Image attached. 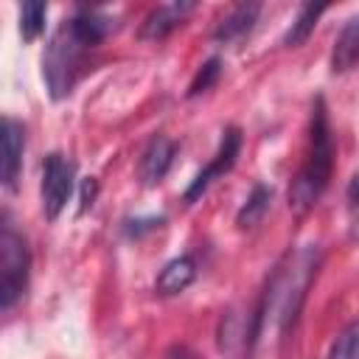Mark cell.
<instances>
[{
  "label": "cell",
  "mask_w": 359,
  "mask_h": 359,
  "mask_svg": "<svg viewBox=\"0 0 359 359\" xmlns=\"http://www.w3.org/2000/svg\"><path fill=\"white\" fill-rule=\"evenodd\" d=\"M28 272H31L28 244L14 230L8 216H3V227H0V309L3 311H8L25 294Z\"/></svg>",
  "instance_id": "cell-4"
},
{
  "label": "cell",
  "mask_w": 359,
  "mask_h": 359,
  "mask_svg": "<svg viewBox=\"0 0 359 359\" xmlns=\"http://www.w3.org/2000/svg\"><path fill=\"white\" fill-rule=\"evenodd\" d=\"M76 188V165L70 157L62 151H50L42 163V182H39V196H42V213L45 219H56L65 205L70 202Z\"/></svg>",
  "instance_id": "cell-5"
},
{
  "label": "cell",
  "mask_w": 359,
  "mask_h": 359,
  "mask_svg": "<svg viewBox=\"0 0 359 359\" xmlns=\"http://www.w3.org/2000/svg\"><path fill=\"white\" fill-rule=\"evenodd\" d=\"M219 76H222V59L219 56H210L208 62H202V67L196 70V76H194V81L188 84V98H196V95H202V93H208L216 81H219Z\"/></svg>",
  "instance_id": "cell-18"
},
{
  "label": "cell",
  "mask_w": 359,
  "mask_h": 359,
  "mask_svg": "<svg viewBox=\"0 0 359 359\" xmlns=\"http://www.w3.org/2000/svg\"><path fill=\"white\" fill-rule=\"evenodd\" d=\"M165 359H199L196 356V351L194 348H188V345H171L168 351H165Z\"/></svg>",
  "instance_id": "cell-22"
},
{
  "label": "cell",
  "mask_w": 359,
  "mask_h": 359,
  "mask_svg": "<svg viewBox=\"0 0 359 359\" xmlns=\"http://www.w3.org/2000/svg\"><path fill=\"white\" fill-rule=\"evenodd\" d=\"M67 22L73 25L76 36H79L87 48H95L98 42H104V39L109 36V31H115V20H112L109 14H104V11H98V8H87V6H79V8L67 17Z\"/></svg>",
  "instance_id": "cell-10"
},
{
  "label": "cell",
  "mask_w": 359,
  "mask_h": 359,
  "mask_svg": "<svg viewBox=\"0 0 359 359\" xmlns=\"http://www.w3.org/2000/svg\"><path fill=\"white\" fill-rule=\"evenodd\" d=\"M325 359H359V317L351 320L328 348Z\"/></svg>",
  "instance_id": "cell-17"
},
{
  "label": "cell",
  "mask_w": 359,
  "mask_h": 359,
  "mask_svg": "<svg viewBox=\"0 0 359 359\" xmlns=\"http://www.w3.org/2000/svg\"><path fill=\"white\" fill-rule=\"evenodd\" d=\"M163 224V216H146V219H126L123 222V233L129 236V238H140L143 233H149V230H154V227H160Z\"/></svg>",
  "instance_id": "cell-19"
},
{
  "label": "cell",
  "mask_w": 359,
  "mask_h": 359,
  "mask_svg": "<svg viewBox=\"0 0 359 359\" xmlns=\"http://www.w3.org/2000/svg\"><path fill=\"white\" fill-rule=\"evenodd\" d=\"M95 191H98V182H95L93 177H90V180H84V185H81V208H79V210H87V208L93 205Z\"/></svg>",
  "instance_id": "cell-21"
},
{
  "label": "cell",
  "mask_w": 359,
  "mask_h": 359,
  "mask_svg": "<svg viewBox=\"0 0 359 359\" xmlns=\"http://www.w3.org/2000/svg\"><path fill=\"white\" fill-rule=\"evenodd\" d=\"M345 205H348V216L353 224H359V171L351 177L348 188H345Z\"/></svg>",
  "instance_id": "cell-20"
},
{
  "label": "cell",
  "mask_w": 359,
  "mask_h": 359,
  "mask_svg": "<svg viewBox=\"0 0 359 359\" xmlns=\"http://www.w3.org/2000/svg\"><path fill=\"white\" fill-rule=\"evenodd\" d=\"M238 151H241V129H238V126H227L224 135H222V143H219L216 154L210 157V163H208V165L191 180V185L185 188L182 202H185V205H194V202L210 188V182H216L219 177H224V174L236 165Z\"/></svg>",
  "instance_id": "cell-6"
},
{
  "label": "cell",
  "mask_w": 359,
  "mask_h": 359,
  "mask_svg": "<svg viewBox=\"0 0 359 359\" xmlns=\"http://www.w3.org/2000/svg\"><path fill=\"white\" fill-rule=\"evenodd\" d=\"M177 154V143L165 135H151L137 157V177L143 185H157L168 174Z\"/></svg>",
  "instance_id": "cell-7"
},
{
  "label": "cell",
  "mask_w": 359,
  "mask_h": 359,
  "mask_svg": "<svg viewBox=\"0 0 359 359\" xmlns=\"http://www.w3.org/2000/svg\"><path fill=\"white\" fill-rule=\"evenodd\" d=\"M317 269H320V250L314 244L289 250L275 264L261 297L252 306L255 339H261V334L266 328H272L278 337H286L294 328V323L303 311L309 286L317 278Z\"/></svg>",
  "instance_id": "cell-1"
},
{
  "label": "cell",
  "mask_w": 359,
  "mask_h": 359,
  "mask_svg": "<svg viewBox=\"0 0 359 359\" xmlns=\"http://www.w3.org/2000/svg\"><path fill=\"white\" fill-rule=\"evenodd\" d=\"M331 171H334V137H331L325 98L317 95L311 107V121H309V149L300 171L289 185V208L294 213L311 210L323 196V191L328 188Z\"/></svg>",
  "instance_id": "cell-2"
},
{
  "label": "cell",
  "mask_w": 359,
  "mask_h": 359,
  "mask_svg": "<svg viewBox=\"0 0 359 359\" xmlns=\"http://www.w3.org/2000/svg\"><path fill=\"white\" fill-rule=\"evenodd\" d=\"M45 17H48V6L45 3H39V0L20 3V36L25 42H34L45 31Z\"/></svg>",
  "instance_id": "cell-16"
},
{
  "label": "cell",
  "mask_w": 359,
  "mask_h": 359,
  "mask_svg": "<svg viewBox=\"0 0 359 359\" xmlns=\"http://www.w3.org/2000/svg\"><path fill=\"white\" fill-rule=\"evenodd\" d=\"M325 8H328V6H323V3H303V6L297 8V14H294L292 25H289L286 34H283V45H286V48L303 45V42L311 36L317 20L325 14Z\"/></svg>",
  "instance_id": "cell-14"
},
{
  "label": "cell",
  "mask_w": 359,
  "mask_h": 359,
  "mask_svg": "<svg viewBox=\"0 0 359 359\" xmlns=\"http://www.w3.org/2000/svg\"><path fill=\"white\" fill-rule=\"evenodd\" d=\"M269 202H272V188H266L264 182H258V185L250 191V196L244 199V205L238 208V213H236V224L244 227V230H247V227H255V224L264 219Z\"/></svg>",
  "instance_id": "cell-15"
},
{
  "label": "cell",
  "mask_w": 359,
  "mask_h": 359,
  "mask_svg": "<svg viewBox=\"0 0 359 359\" xmlns=\"http://www.w3.org/2000/svg\"><path fill=\"white\" fill-rule=\"evenodd\" d=\"M194 278H196V261L191 255H177L160 269V275L154 280V292L163 297L180 294L194 283Z\"/></svg>",
  "instance_id": "cell-13"
},
{
  "label": "cell",
  "mask_w": 359,
  "mask_h": 359,
  "mask_svg": "<svg viewBox=\"0 0 359 359\" xmlns=\"http://www.w3.org/2000/svg\"><path fill=\"white\" fill-rule=\"evenodd\" d=\"M22 154H25V126L6 115L3 118V185L11 191L22 171Z\"/></svg>",
  "instance_id": "cell-9"
},
{
  "label": "cell",
  "mask_w": 359,
  "mask_h": 359,
  "mask_svg": "<svg viewBox=\"0 0 359 359\" xmlns=\"http://www.w3.org/2000/svg\"><path fill=\"white\" fill-rule=\"evenodd\" d=\"M258 14H261V3H238V6H233V8L216 22L213 39H216V42H236V39H241L244 34L252 31Z\"/></svg>",
  "instance_id": "cell-12"
},
{
  "label": "cell",
  "mask_w": 359,
  "mask_h": 359,
  "mask_svg": "<svg viewBox=\"0 0 359 359\" xmlns=\"http://www.w3.org/2000/svg\"><path fill=\"white\" fill-rule=\"evenodd\" d=\"M194 8H196V3H188V0H174V3H163V6L151 8L140 22V39H151V42L165 39L171 31H177L185 22V17Z\"/></svg>",
  "instance_id": "cell-8"
},
{
  "label": "cell",
  "mask_w": 359,
  "mask_h": 359,
  "mask_svg": "<svg viewBox=\"0 0 359 359\" xmlns=\"http://www.w3.org/2000/svg\"><path fill=\"white\" fill-rule=\"evenodd\" d=\"M359 65V14L348 17L331 48V73H348Z\"/></svg>",
  "instance_id": "cell-11"
},
{
  "label": "cell",
  "mask_w": 359,
  "mask_h": 359,
  "mask_svg": "<svg viewBox=\"0 0 359 359\" xmlns=\"http://www.w3.org/2000/svg\"><path fill=\"white\" fill-rule=\"evenodd\" d=\"M90 48L76 36L73 25L65 20L56 34L50 36L48 48H45V56H42V79L48 84V93L53 101L70 95L79 73H81V65H84V53Z\"/></svg>",
  "instance_id": "cell-3"
}]
</instances>
